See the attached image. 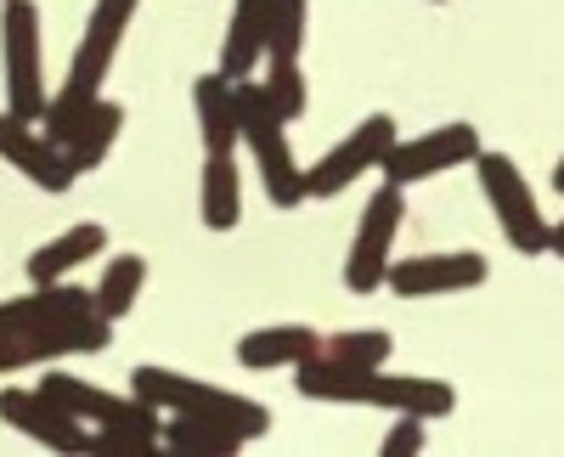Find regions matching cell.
Returning a JSON list of instances; mask_svg holds the SVG:
<instances>
[{"label":"cell","instance_id":"6da1fadb","mask_svg":"<svg viewBox=\"0 0 564 457\" xmlns=\"http://www.w3.org/2000/svg\"><path fill=\"white\" fill-rule=\"evenodd\" d=\"M113 323H102L97 305L74 283H40L23 300L0 305V373L34 368L52 356H85V350H108Z\"/></svg>","mask_w":564,"mask_h":457},{"label":"cell","instance_id":"7a4b0ae2","mask_svg":"<svg viewBox=\"0 0 564 457\" xmlns=\"http://www.w3.org/2000/svg\"><path fill=\"white\" fill-rule=\"evenodd\" d=\"M294 384L305 401H345V406H390V413H417L423 424L446 418L457 406V390L446 379L417 373H384V368H339V361L305 356L294 368Z\"/></svg>","mask_w":564,"mask_h":457},{"label":"cell","instance_id":"3957f363","mask_svg":"<svg viewBox=\"0 0 564 457\" xmlns=\"http://www.w3.org/2000/svg\"><path fill=\"white\" fill-rule=\"evenodd\" d=\"M135 7H141V0H97V12H90V23H85V40L74 52V68H68L63 90H57V97H45V113H40V124H45L52 142H63V130L102 97V79H108V68L119 57V40H124Z\"/></svg>","mask_w":564,"mask_h":457},{"label":"cell","instance_id":"277c9868","mask_svg":"<svg viewBox=\"0 0 564 457\" xmlns=\"http://www.w3.org/2000/svg\"><path fill=\"white\" fill-rule=\"evenodd\" d=\"M130 395H141L159 413H181V418H209V424H226L231 435L243 440H260L271 429V413L249 395H231L220 384H204V379H186V373H170V368H135L130 373Z\"/></svg>","mask_w":564,"mask_h":457},{"label":"cell","instance_id":"5b68a950","mask_svg":"<svg viewBox=\"0 0 564 457\" xmlns=\"http://www.w3.org/2000/svg\"><path fill=\"white\" fill-rule=\"evenodd\" d=\"M231 85H238V135H243L249 153H254V170H260V181H265V198H271L276 209L305 204V170H300V159H294V148H289L282 113L265 102V90H260L254 79H231Z\"/></svg>","mask_w":564,"mask_h":457},{"label":"cell","instance_id":"8992f818","mask_svg":"<svg viewBox=\"0 0 564 457\" xmlns=\"http://www.w3.org/2000/svg\"><path fill=\"white\" fill-rule=\"evenodd\" d=\"M475 170H480V187H486V204L502 226V238L520 249V254H547V226L542 220V204L531 193V181L520 175V164H513L508 153H475Z\"/></svg>","mask_w":564,"mask_h":457},{"label":"cell","instance_id":"52a82bcc","mask_svg":"<svg viewBox=\"0 0 564 457\" xmlns=\"http://www.w3.org/2000/svg\"><path fill=\"white\" fill-rule=\"evenodd\" d=\"M0 40H7V113L40 124V113H45V52H40V7L34 0H7Z\"/></svg>","mask_w":564,"mask_h":457},{"label":"cell","instance_id":"ba28073f","mask_svg":"<svg viewBox=\"0 0 564 457\" xmlns=\"http://www.w3.org/2000/svg\"><path fill=\"white\" fill-rule=\"evenodd\" d=\"M401 220H406V187L384 181V187L367 198L361 226H356V243H350V260H345V289L350 294L384 289V271H390V249H395Z\"/></svg>","mask_w":564,"mask_h":457},{"label":"cell","instance_id":"9c48e42d","mask_svg":"<svg viewBox=\"0 0 564 457\" xmlns=\"http://www.w3.org/2000/svg\"><path fill=\"white\" fill-rule=\"evenodd\" d=\"M40 395H52L63 413H74L85 429H130V435H153L159 440V406H148L141 395H113V390H97V384H85L74 373H45Z\"/></svg>","mask_w":564,"mask_h":457},{"label":"cell","instance_id":"30bf717a","mask_svg":"<svg viewBox=\"0 0 564 457\" xmlns=\"http://www.w3.org/2000/svg\"><path fill=\"white\" fill-rule=\"evenodd\" d=\"M390 142H395V119H390V113L361 119L339 148H327V153L305 170V198H339L345 187H356L361 175H372V170L384 164Z\"/></svg>","mask_w":564,"mask_h":457},{"label":"cell","instance_id":"8fae6325","mask_svg":"<svg viewBox=\"0 0 564 457\" xmlns=\"http://www.w3.org/2000/svg\"><path fill=\"white\" fill-rule=\"evenodd\" d=\"M480 153V130L475 124H441V130H423L412 135V142H390L384 153V181H395V187H412V181H430V175H446L457 164H475Z\"/></svg>","mask_w":564,"mask_h":457},{"label":"cell","instance_id":"7c38bea8","mask_svg":"<svg viewBox=\"0 0 564 457\" xmlns=\"http://www.w3.org/2000/svg\"><path fill=\"white\" fill-rule=\"evenodd\" d=\"M486 254L457 249V254H412L401 265L384 271V289H395L401 300H430V294H463L486 283Z\"/></svg>","mask_w":564,"mask_h":457},{"label":"cell","instance_id":"4fadbf2b","mask_svg":"<svg viewBox=\"0 0 564 457\" xmlns=\"http://www.w3.org/2000/svg\"><path fill=\"white\" fill-rule=\"evenodd\" d=\"M0 424L23 429L29 440L52 446V451H90V429L40 390H0Z\"/></svg>","mask_w":564,"mask_h":457},{"label":"cell","instance_id":"5bb4252c","mask_svg":"<svg viewBox=\"0 0 564 457\" xmlns=\"http://www.w3.org/2000/svg\"><path fill=\"white\" fill-rule=\"evenodd\" d=\"M0 159L18 164L40 193H68L74 187V170H68L63 148L45 130H34L29 119H18V113H0Z\"/></svg>","mask_w":564,"mask_h":457},{"label":"cell","instance_id":"9a60e30c","mask_svg":"<svg viewBox=\"0 0 564 457\" xmlns=\"http://www.w3.org/2000/svg\"><path fill=\"white\" fill-rule=\"evenodd\" d=\"M119 130H124V108L119 102H108V97H97L90 102L68 130H63V159H68V170L74 175H85V170H97L108 153H113V142H119Z\"/></svg>","mask_w":564,"mask_h":457},{"label":"cell","instance_id":"2e32d148","mask_svg":"<svg viewBox=\"0 0 564 457\" xmlns=\"http://www.w3.org/2000/svg\"><path fill=\"white\" fill-rule=\"evenodd\" d=\"M322 334L305 323H276V328H254L238 339V361L249 373H276V368H300L305 356H316Z\"/></svg>","mask_w":564,"mask_h":457},{"label":"cell","instance_id":"e0dca14e","mask_svg":"<svg viewBox=\"0 0 564 457\" xmlns=\"http://www.w3.org/2000/svg\"><path fill=\"white\" fill-rule=\"evenodd\" d=\"M193 108H198V130H204V153H238V85L220 68L193 79Z\"/></svg>","mask_w":564,"mask_h":457},{"label":"cell","instance_id":"ac0fdd59","mask_svg":"<svg viewBox=\"0 0 564 457\" xmlns=\"http://www.w3.org/2000/svg\"><path fill=\"white\" fill-rule=\"evenodd\" d=\"M265 18H271V0H238L220 40V74L226 79H249L265 57Z\"/></svg>","mask_w":564,"mask_h":457},{"label":"cell","instance_id":"d6986e66","mask_svg":"<svg viewBox=\"0 0 564 457\" xmlns=\"http://www.w3.org/2000/svg\"><path fill=\"white\" fill-rule=\"evenodd\" d=\"M108 249V232L97 220H79V226H68L63 238H52L45 249H34L29 254V283L40 289V283H63L74 265H85V260H97Z\"/></svg>","mask_w":564,"mask_h":457},{"label":"cell","instance_id":"ffe728a7","mask_svg":"<svg viewBox=\"0 0 564 457\" xmlns=\"http://www.w3.org/2000/svg\"><path fill=\"white\" fill-rule=\"evenodd\" d=\"M209 232H231L243 220V181H238V153H209L204 159V193H198Z\"/></svg>","mask_w":564,"mask_h":457},{"label":"cell","instance_id":"44dd1931","mask_svg":"<svg viewBox=\"0 0 564 457\" xmlns=\"http://www.w3.org/2000/svg\"><path fill=\"white\" fill-rule=\"evenodd\" d=\"M159 451H175V457H238L249 440L231 435L226 424H209V418H181L170 413V424H159Z\"/></svg>","mask_w":564,"mask_h":457},{"label":"cell","instance_id":"7402d4cb","mask_svg":"<svg viewBox=\"0 0 564 457\" xmlns=\"http://www.w3.org/2000/svg\"><path fill=\"white\" fill-rule=\"evenodd\" d=\"M141 283H148V260H141V254H119V260L102 265V283L90 289V305H97L102 323H119V316L135 305Z\"/></svg>","mask_w":564,"mask_h":457},{"label":"cell","instance_id":"603a6c76","mask_svg":"<svg viewBox=\"0 0 564 457\" xmlns=\"http://www.w3.org/2000/svg\"><path fill=\"white\" fill-rule=\"evenodd\" d=\"M395 350V339L384 328H356V334H327L316 345L322 361H339V368H384V356Z\"/></svg>","mask_w":564,"mask_h":457},{"label":"cell","instance_id":"cb8c5ba5","mask_svg":"<svg viewBox=\"0 0 564 457\" xmlns=\"http://www.w3.org/2000/svg\"><path fill=\"white\" fill-rule=\"evenodd\" d=\"M305 18H311V0H271V18H265V63H300Z\"/></svg>","mask_w":564,"mask_h":457},{"label":"cell","instance_id":"d4e9b609","mask_svg":"<svg viewBox=\"0 0 564 457\" xmlns=\"http://www.w3.org/2000/svg\"><path fill=\"white\" fill-rule=\"evenodd\" d=\"M260 90H265V102L282 113V124H294L305 113V74H300V63H265Z\"/></svg>","mask_w":564,"mask_h":457},{"label":"cell","instance_id":"484cf974","mask_svg":"<svg viewBox=\"0 0 564 457\" xmlns=\"http://www.w3.org/2000/svg\"><path fill=\"white\" fill-rule=\"evenodd\" d=\"M90 451L97 457H153V435H130V429H90Z\"/></svg>","mask_w":564,"mask_h":457},{"label":"cell","instance_id":"4316f807","mask_svg":"<svg viewBox=\"0 0 564 457\" xmlns=\"http://www.w3.org/2000/svg\"><path fill=\"white\" fill-rule=\"evenodd\" d=\"M379 451H384V457H417V451H423V418H417V413H401V418L390 424V435H384Z\"/></svg>","mask_w":564,"mask_h":457},{"label":"cell","instance_id":"83f0119b","mask_svg":"<svg viewBox=\"0 0 564 457\" xmlns=\"http://www.w3.org/2000/svg\"><path fill=\"white\" fill-rule=\"evenodd\" d=\"M547 254H558V260H564V220H553V226H547Z\"/></svg>","mask_w":564,"mask_h":457},{"label":"cell","instance_id":"f1b7e54d","mask_svg":"<svg viewBox=\"0 0 564 457\" xmlns=\"http://www.w3.org/2000/svg\"><path fill=\"white\" fill-rule=\"evenodd\" d=\"M553 193H564V159L553 164Z\"/></svg>","mask_w":564,"mask_h":457}]
</instances>
